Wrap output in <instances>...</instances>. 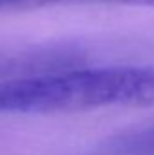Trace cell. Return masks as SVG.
Here are the masks:
<instances>
[{"instance_id": "1", "label": "cell", "mask_w": 154, "mask_h": 155, "mask_svg": "<svg viewBox=\"0 0 154 155\" xmlns=\"http://www.w3.org/2000/svg\"><path fill=\"white\" fill-rule=\"evenodd\" d=\"M89 108L154 107V65L87 67Z\"/></svg>"}, {"instance_id": "2", "label": "cell", "mask_w": 154, "mask_h": 155, "mask_svg": "<svg viewBox=\"0 0 154 155\" xmlns=\"http://www.w3.org/2000/svg\"><path fill=\"white\" fill-rule=\"evenodd\" d=\"M111 148L123 155H154V126H143L120 134L111 141Z\"/></svg>"}, {"instance_id": "3", "label": "cell", "mask_w": 154, "mask_h": 155, "mask_svg": "<svg viewBox=\"0 0 154 155\" xmlns=\"http://www.w3.org/2000/svg\"><path fill=\"white\" fill-rule=\"evenodd\" d=\"M15 52H0V78L9 76L15 71Z\"/></svg>"}, {"instance_id": "4", "label": "cell", "mask_w": 154, "mask_h": 155, "mask_svg": "<svg viewBox=\"0 0 154 155\" xmlns=\"http://www.w3.org/2000/svg\"><path fill=\"white\" fill-rule=\"evenodd\" d=\"M4 5H27V0H0V7Z\"/></svg>"}]
</instances>
